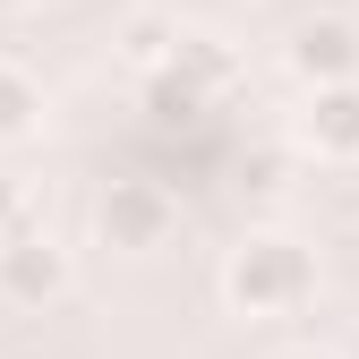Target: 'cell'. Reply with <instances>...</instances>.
Segmentation results:
<instances>
[{"instance_id":"52a82bcc","label":"cell","mask_w":359,"mask_h":359,"mask_svg":"<svg viewBox=\"0 0 359 359\" xmlns=\"http://www.w3.org/2000/svg\"><path fill=\"white\" fill-rule=\"evenodd\" d=\"M171 77H180V95H189V86H222V77H231V52H222L214 34H180Z\"/></svg>"},{"instance_id":"8992f818","label":"cell","mask_w":359,"mask_h":359,"mask_svg":"<svg viewBox=\"0 0 359 359\" xmlns=\"http://www.w3.org/2000/svg\"><path fill=\"white\" fill-rule=\"evenodd\" d=\"M171 52H180V26L163 9H137V18L120 26V60L128 69H171Z\"/></svg>"},{"instance_id":"7a4b0ae2","label":"cell","mask_w":359,"mask_h":359,"mask_svg":"<svg viewBox=\"0 0 359 359\" xmlns=\"http://www.w3.org/2000/svg\"><path fill=\"white\" fill-rule=\"evenodd\" d=\"M60 291H69V248L52 231H9V240H0V299L43 308V299H60Z\"/></svg>"},{"instance_id":"ba28073f","label":"cell","mask_w":359,"mask_h":359,"mask_svg":"<svg viewBox=\"0 0 359 359\" xmlns=\"http://www.w3.org/2000/svg\"><path fill=\"white\" fill-rule=\"evenodd\" d=\"M34 111H43V95H34V77L0 60V137H26V128H34Z\"/></svg>"},{"instance_id":"8fae6325","label":"cell","mask_w":359,"mask_h":359,"mask_svg":"<svg viewBox=\"0 0 359 359\" xmlns=\"http://www.w3.org/2000/svg\"><path fill=\"white\" fill-rule=\"evenodd\" d=\"M0 9H34V0H0Z\"/></svg>"},{"instance_id":"30bf717a","label":"cell","mask_w":359,"mask_h":359,"mask_svg":"<svg viewBox=\"0 0 359 359\" xmlns=\"http://www.w3.org/2000/svg\"><path fill=\"white\" fill-rule=\"evenodd\" d=\"M283 359H334V351H283Z\"/></svg>"},{"instance_id":"3957f363","label":"cell","mask_w":359,"mask_h":359,"mask_svg":"<svg viewBox=\"0 0 359 359\" xmlns=\"http://www.w3.org/2000/svg\"><path fill=\"white\" fill-rule=\"evenodd\" d=\"M299 146L325 163H359V77L351 86H317L299 111Z\"/></svg>"},{"instance_id":"6da1fadb","label":"cell","mask_w":359,"mask_h":359,"mask_svg":"<svg viewBox=\"0 0 359 359\" xmlns=\"http://www.w3.org/2000/svg\"><path fill=\"white\" fill-rule=\"evenodd\" d=\"M308 291H317V257L291 231H248L222 265V299L240 317H291V308H308Z\"/></svg>"},{"instance_id":"5b68a950","label":"cell","mask_w":359,"mask_h":359,"mask_svg":"<svg viewBox=\"0 0 359 359\" xmlns=\"http://www.w3.org/2000/svg\"><path fill=\"white\" fill-rule=\"evenodd\" d=\"M103 231H111V248H154V240L171 231V197L154 189V180H111Z\"/></svg>"},{"instance_id":"277c9868","label":"cell","mask_w":359,"mask_h":359,"mask_svg":"<svg viewBox=\"0 0 359 359\" xmlns=\"http://www.w3.org/2000/svg\"><path fill=\"white\" fill-rule=\"evenodd\" d=\"M351 69H359V34L342 18H308L291 34V77L308 86V95H317V86H351Z\"/></svg>"},{"instance_id":"9c48e42d","label":"cell","mask_w":359,"mask_h":359,"mask_svg":"<svg viewBox=\"0 0 359 359\" xmlns=\"http://www.w3.org/2000/svg\"><path fill=\"white\" fill-rule=\"evenodd\" d=\"M9 222H18V180H0V240H9Z\"/></svg>"}]
</instances>
